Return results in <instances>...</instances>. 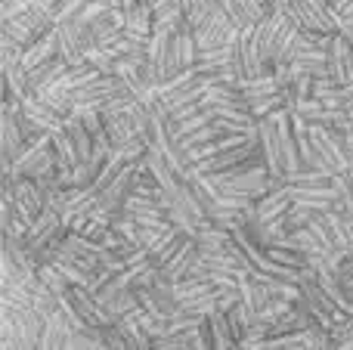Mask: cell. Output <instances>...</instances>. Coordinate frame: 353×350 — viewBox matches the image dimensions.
<instances>
[{
  "label": "cell",
  "instance_id": "cell-10",
  "mask_svg": "<svg viewBox=\"0 0 353 350\" xmlns=\"http://www.w3.org/2000/svg\"><path fill=\"white\" fill-rule=\"evenodd\" d=\"M65 62L59 59V56H53V59H47V62H41L37 68H31L28 72V87H31V93H41L43 87H50L56 78H62V72H65Z\"/></svg>",
  "mask_w": 353,
  "mask_h": 350
},
{
  "label": "cell",
  "instance_id": "cell-14",
  "mask_svg": "<svg viewBox=\"0 0 353 350\" xmlns=\"http://www.w3.org/2000/svg\"><path fill=\"white\" fill-rule=\"evenodd\" d=\"M50 140H53L56 165H59V167H74V165H81L78 149H74V143H72V136H68V130H65V127L53 130V134H50Z\"/></svg>",
  "mask_w": 353,
  "mask_h": 350
},
{
  "label": "cell",
  "instance_id": "cell-6",
  "mask_svg": "<svg viewBox=\"0 0 353 350\" xmlns=\"http://www.w3.org/2000/svg\"><path fill=\"white\" fill-rule=\"evenodd\" d=\"M285 22H288V12H270L267 19H261V22L254 25V47H257V53L263 56V62H267L270 68H273L276 41H279V31H282Z\"/></svg>",
  "mask_w": 353,
  "mask_h": 350
},
{
  "label": "cell",
  "instance_id": "cell-13",
  "mask_svg": "<svg viewBox=\"0 0 353 350\" xmlns=\"http://www.w3.org/2000/svg\"><path fill=\"white\" fill-rule=\"evenodd\" d=\"M103 118H105V134H109L112 146H124V143H130V140L140 136L128 112H124V115H103Z\"/></svg>",
  "mask_w": 353,
  "mask_h": 350
},
{
  "label": "cell",
  "instance_id": "cell-18",
  "mask_svg": "<svg viewBox=\"0 0 353 350\" xmlns=\"http://www.w3.org/2000/svg\"><path fill=\"white\" fill-rule=\"evenodd\" d=\"M350 298H353V289H350Z\"/></svg>",
  "mask_w": 353,
  "mask_h": 350
},
{
  "label": "cell",
  "instance_id": "cell-2",
  "mask_svg": "<svg viewBox=\"0 0 353 350\" xmlns=\"http://www.w3.org/2000/svg\"><path fill=\"white\" fill-rule=\"evenodd\" d=\"M124 10V34L128 41L140 43V47H149L155 34V12H152V0H130Z\"/></svg>",
  "mask_w": 353,
  "mask_h": 350
},
{
  "label": "cell",
  "instance_id": "cell-8",
  "mask_svg": "<svg viewBox=\"0 0 353 350\" xmlns=\"http://www.w3.org/2000/svg\"><path fill=\"white\" fill-rule=\"evenodd\" d=\"M186 239H189V236L183 233V229H176V227L165 229V233L159 236V242H155L152 248H146V251H149V260H152V264L161 270V267H165L168 260H171L174 254L180 251V248H183V242H186Z\"/></svg>",
  "mask_w": 353,
  "mask_h": 350
},
{
  "label": "cell",
  "instance_id": "cell-16",
  "mask_svg": "<svg viewBox=\"0 0 353 350\" xmlns=\"http://www.w3.org/2000/svg\"><path fill=\"white\" fill-rule=\"evenodd\" d=\"M338 31L353 43V16H338Z\"/></svg>",
  "mask_w": 353,
  "mask_h": 350
},
{
  "label": "cell",
  "instance_id": "cell-15",
  "mask_svg": "<svg viewBox=\"0 0 353 350\" xmlns=\"http://www.w3.org/2000/svg\"><path fill=\"white\" fill-rule=\"evenodd\" d=\"M223 3V10L230 12V19L236 22V28L239 31H245V28H254L257 22H261V16H257V10L248 3V0H220Z\"/></svg>",
  "mask_w": 353,
  "mask_h": 350
},
{
  "label": "cell",
  "instance_id": "cell-17",
  "mask_svg": "<svg viewBox=\"0 0 353 350\" xmlns=\"http://www.w3.org/2000/svg\"><path fill=\"white\" fill-rule=\"evenodd\" d=\"M294 3H301V0H270V6H273V12H288Z\"/></svg>",
  "mask_w": 353,
  "mask_h": 350
},
{
  "label": "cell",
  "instance_id": "cell-12",
  "mask_svg": "<svg viewBox=\"0 0 353 350\" xmlns=\"http://www.w3.org/2000/svg\"><path fill=\"white\" fill-rule=\"evenodd\" d=\"M335 174L319 171V167H301V171L288 174V186L294 189H323V186H332Z\"/></svg>",
  "mask_w": 353,
  "mask_h": 350
},
{
  "label": "cell",
  "instance_id": "cell-9",
  "mask_svg": "<svg viewBox=\"0 0 353 350\" xmlns=\"http://www.w3.org/2000/svg\"><path fill=\"white\" fill-rule=\"evenodd\" d=\"M56 56V28L47 31V34H41L34 43H28V47L22 50V59H19V65L25 68V72H31V68H37L41 62L53 59Z\"/></svg>",
  "mask_w": 353,
  "mask_h": 350
},
{
  "label": "cell",
  "instance_id": "cell-1",
  "mask_svg": "<svg viewBox=\"0 0 353 350\" xmlns=\"http://www.w3.org/2000/svg\"><path fill=\"white\" fill-rule=\"evenodd\" d=\"M236 37H239V28H236V22L230 19V12L223 10V3H214V10H211V16L205 19V22L195 28V41H199V50H205V47H220V43H236Z\"/></svg>",
  "mask_w": 353,
  "mask_h": 350
},
{
  "label": "cell",
  "instance_id": "cell-3",
  "mask_svg": "<svg viewBox=\"0 0 353 350\" xmlns=\"http://www.w3.org/2000/svg\"><path fill=\"white\" fill-rule=\"evenodd\" d=\"M3 183H10L12 198H16V211H19V217H22V220H28V223H31L43 208H47V196H43L41 186H37L31 177L3 180Z\"/></svg>",
  "mask_w": 353,
  "mask_h": 350
},
{
  "label": "cell",
  "instance_id": "cell-11",
  "mask_svg": "<svg viewBox=\"0 0 353 350\" xmlns=\"http://www.w3.org/2000/svg\"><path fill=\"white\" fill-rule=\"evenodd\" d=\"M65 130H68V136H72L74 149H78V158L87 161L93 155V146H97V140H93V134L87 130L84 118H81V115H68L65 118Z\"/></svg>",
  "mask_w": 353,
  "mask_h": 350
},
{
  "label": "cell",
  "instance_id": "cell-7",
  "mask_svg": "<svg viewBox=\"0 0 353 350\" xmlns=\"http://www.w3.org/2000/svg\"><path fill=\"white\" fill-rule=\"evenodd\" d=\"M19 109H3L0 115V152H3V167L12 165L19 152L25 146V134H22V124H19Z\"/></svg>",
  "mask_w": 353,
  "mask_h": 350
},
{
  "label": "cell",
  "instance_id": "cell-4",
  "mask_svg": "<svg viewBox=\"0 0 353 350\" xmlns=\"http://www.w3.org/2000/svg\"><path fill=\"white\" fill-rule=\"evenodd\" d=\"M325 68L335 84H353V43L338 31L332 34L329 56H325Z\"/></svg>",
  "mask_w": 353,
  "mask_h": 350
},
{
  "label": "cell",
  "instance_id": "cell-5",
  "mask_svg": "<svg viewBox=\"0 0 353 350\" xmlns=\"http://www.w3.org/2000/svg\"><path fill=\"white\" fill-rule=\"evenodd\" d=\"M199 258H201L199 242H195V239H186L180 251H176L174 258L159 270V282H168V285L183 282L186 276H192V270H195V264H199Z\"/></svg>",
  "mask_w": 353,
  "mask_h": 350
}]
</instances>
